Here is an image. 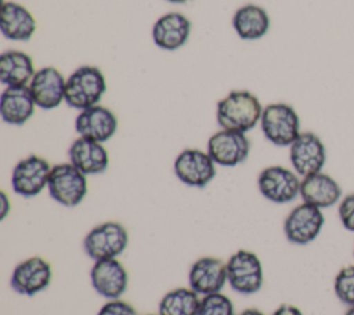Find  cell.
<instances>
[{
  "mask_svg": "<svg viewBox=\"0 0 354 315\" xmlns=\"http://www.w3.org/2000/svg\"><path fill=\"white\" fill-rule=\"evenodd\" d=\"M263 108L253 93L232 90L217 102L216 120L220 128L246 134L260 123Z\"/></svg>",
  "mask_w": 354,
  "mask_h": 315,
  "instance_id": "cell-1",
  "label": "cell"
},
{
  "mask_svg": "<svg viewBox=\"0 0 354 315\" xmlns=\"http://www.w3.org/2000/svg\"><path fill=\"white\" fill-rule=\"evenodd\" d=\"M105 93L106 79L94 65H82L66 77L65 104L79 112L100 105Z\"/></svg>",
  "mask_w": 354,
  "mask_h": 315,
  "instance_id": "cell-2",
  "label": "cell"
},
{
  "mask_svg": "<svg viewBox=\"0 0 354 315\" xmlns=\"http://www.w3.org/2000/svg\"><path fill=\"white\" fill-rule=\"evenodd\" d=\"M260 128L264 138L277 146H290L300 135V117L296 109L285 102H272L263 108Z\"/></svg>",
  "mask_w": 354,
  "mask_h": 315,
  "instance_id": "cell-3",
  "label": "cell"
},
{
  "mask_svg": "<svg viewBox=\"0 0 354 315\" xmlns=\"http://www.w3.org/2000/svg\"><path fill=\"white\" fill-rule=\"evenodd\" d=\"M47 191L53 200L65 207H75L87 195V175L72 163H58L51 167Z\"/></svg>",
  "mask_w": 354,
  "mask_h": 315,
  "instance_id": "cell-4",
  "label": "cell"
},
{
  "mask_svg": "<svg viewBox=\"0 0 354 315\" xmlns=\"http://www.w3.org/2000/svg\"><path fill=\"white\" fill-rule=\"evenodd\" d=\"M127 245V229L116 221H105L93 227L83 239V250L93 261L118 258Z\"/></svg>",
  "mask_w": 354,
  "mask_h": 315,
  "instance_id": "cell-5",
  "label": "cell"
},
{
  "mask_svg": "<svg viewBox=\"0 0 354 315\" xmlns=\"http://www.w3.org/2000/svg\"><path fill=\"white\" fill-rule=\"evenodd\" d=\"M227 283L239 294H254L264 283L263 264L259 256L250 250H236L225 262Z\"/></svg>",
  "mask_w": 354,
  "mask_h": 315,
  "instance_id": "cell-6",
  "label": "cell"
},
{
  "mask_svg": "<svg viewBox=\"0 0 354 315\" xmlns=\"http://www.w3.org/2000/svg\"><path fill=\"white\" fill-rule=\"evenodd\" d=\"M301 178L283 166H268L257 175V188L264 199L275 204L293 202L300 196Z\"/></svg>",
  "mask_w": 354,
  "mask_h": 315,
  "instance_id": "cell-7",
  "label": "cell"
},
{
  "mask_svg": "<svg viewBox=\"0 0 354 315\" xmlns=\"http://www.w3.org/2000/svg\"><path fill=\"white\" fill-rule=\"evenodd\" d=\"M51 164L39 155H29L18 160L11 171V188L22 198H35L47 188Z\"/></svg>",
  "mask_w": 354,
  "mask_h": 315,
  "instance_id": "cell-8",
  "label": "cell"
},
{
  "mask_svg": "<svg viewBox=\"0 0 354 315\" xmlns=\"http://www.w3.org/2000/svg\"><path fill=\"white\" fill-rule=\"evenodd\" d=\"M325 224V217L321 209L308 204L300 203L295 206L283 221V233L288 242L304 246L314 242Z\"/></svg>",
  "mask_w": 354,
  "mask_h": 315,
  "instance_id": "cell-9",
  "label": "cell"
},
{
  "mask_svg": "<svg viewBox=\"0 0 354 315\" xmlns=\"http://www.w3.org/2000/svg\"><path fill=\"white\" fill-rule=\"evenodd\" d=\"M216 166L207 151L187 148L176 156L173 171L184 185L205 188L216 177Z\"/></svg>",
  "mask_w": 354,
  "mask_h": 315,
  "instance_id": "cell-10",
  "label": "cell"
},
{
  "mask_svg": "<svg viewBox=\"0 0 354 315\" xmlns=\"http://www.w3.org/2000/svg\"><path fill=\"white\" fill-rule=\"evenodd\" d=\"M289 160L293 171L304 178L322 171L326 163V148L313 131H301L289 146Z\"/></svg>",
  "mask_w": 354,
  "mask_h": 315,
  "instance_id": "cell-11",
  "label": "cell"
},
{
  "mask_svg": "<svg viewBox=\"0 0 354 315\" xmlns=\"http://www.w3.org/2000/svg\"><path fill=\"white\" fill-rule=\"evenodd\" d=\"M207 153L217 166L235 167L250 153V141L245 133L220 128L207 140Z\"/></svg>",
  "mask_w": 354,
  "mask_h": 315,
  "instance_id": "cell-12",
  "label": "cell"
},
{
  "mask_svg": "<svg viewBox=\"0 0 354 315\" xmlns=\"http://www.w3.org/2000/svg\"><path fill=\"white\" fill-rule=\"evenodd\" d=\"M51 278L53 269L48 261L33 256L15 265L11 272L10 286L21 296L33 297L48 287Z\"/></svg>",
  "mask_w": 354,
  "mask_h": 315,
  "instance_id": "cell-13",
  "label": "cell"
},
{
  "mask_svg": "<svg viewBox=\"0 0 354 315\" xmlns=\"http://www.w3.org/2000/svg\"><path fill=\"white\" fill-rule=\"evenodd\" d=\"M66 79L54 66H43L36 70L28 87L37 108L51 111L65 102Z\"/></svg>",
  "mask_w": 354,
  "mask_h": 315,
  "instance_id": "cell-14",
  "label": "cell"
},
{
  "mask_svg": "<svg viewBox=\"0 0 354 315\" xmlns=\"http://www.w3.org/2000/svg\"><path fill=\"white\" fill-rule=\"evenodd\" d=\"M90 283L93 289L106 300L120 298L129 285V275L124 265L118 258L98 260L90 269Z\"/></svg>",
  "mask_w": 354,
  "mask_h": 315,
  "instance_id": "cell-15",
  "label": "cell"
},
{
  "mask_svg": "<svg viewBox=\"0 0 354 315\" xmlns=\"http://www.w3.org/2000/svg\"><path fill=\"white\" fill-rule=\"evenodd\" d=\"M227 283L225 262L217 257H201L194 261L188 271V287L201 297L220 293Z\"/></svg>",
  "mask_w": 354,
  "mask_h": 315,
  "instance_id": "cell-16",
  "label": "cell"
},
{
  "mask_svg": "<svg viewBox=\"0 0 354 315\" xmlns=\"http://www.w3.org/2000/svg\"><path fill=\"white\" fill-rule=\"evenodd\" d=\"M191 28V21L184 14L177 11L166 12L152 26V41L160 50L176 51L188 43Z\"/></svg>",
  "mask_w": 354,
  "mask_h": 315,
  "instance_id": "cell-17",
  "label": "cell"
},
{
  "mask_svg": "<svg viewBox=\"0 0 354 315\" xmlns=\"http://www.w3.org/2000/svg\"><path fill=\"white\" fill-rule=\"evenodd\" d=\"M75 130L79 137L104 144L115 135L118 130V117L106 106L95 105L77 113L75 119Z\"/></svg>",
  "mask_w": 354,
  "mask_h": 315,
  "instance_id": "cell-18",
  "label": "cell"
},
{
  "mask_svg": "<svg viewBox=\"0 0 354 315\" xmlns=\"http://www.w3.org/2000/svg\"><path fill=\"white\" fill-rule=\"evenodd\" d=\"M68 160L86 175L102 174L109 166V155L104 144L77 137L68 148Z\"/></svg>",
  "mask_w": 354,
  "mask_h": 315,
  "instance_id": "cell-19",
  "label": "cell"
},
{
  "mask_svg": "<svg viewBox=\"0 0 354 315\" xmlns=\"http://www.w3.org/2000/svg\"><path fill=\"white\" fill-rule=\"evenodd\" d=\"M300 198L304 203L324 210L337 204L343 198V191L332 175L319 171L301 178Z\"/></svg>",
  "mask_w": 354,
  "mask_h": 315,
  "instance_id": "cell-20",
  "label": "cell"
},
{
  "mask_svg": "<svg viewBox=\"0 0 354 315\" xmlns=\"http://www.w3.org/2000/svg\"><path fill=\"white\" fill-rule=\"evenodd\" d=\"M36 108L28 86H7L0 94V117L6 124H25Z\"/></svg>",
  "mask_w": 354,
  "mask_h": 315,
  "instance_id": "cell-21",
  "label": "cell"
},
{
  "mask_svg": "<svg viewBox=\"0 0 354 315\" xmlns=\"http://www.w3.org/2000/svg\"><path fill=\"white\" fill-rule=\"evenodd\" d=\"M33 14L19 3L3 1L0 11V32L11 41H28L36 32Z\"/></svg>",
  "mask_w": 354,
  "mask_h": 315,
  "instance_id": "cell-22",
  "label": "cell"
},
{
  "mask_svg": "<svg viewBox=\"0 0 354 315\" xmlns=\"http://www.w3.org/2000/svg\"><path fill=\"white\" fill-rule=\"evenodd\" d=\"M231 25L239 39L254 41L263 39L268 33L271 19L263 7L249 3L234 12Z\"/></svg>",
  "mask_w": 354,
  "mask_h": 315,
  "instance_id": "cell-23",
  "label": "cell"
},
{
  "mask_svg": "<svg viewBox=\"0 0 354 315\" xmlns=\"http://www.w3.org/2000/svg\"><path fill=\"white\" fill-rule=\"evenodd\" d=\"M35 73V64L29 54L8 50L0 55V82L3 86H28Z\"/></svg>",
  "mask_w": 354,
  "mask_h": 315,
  "instance_id": "cell-24",
  "label": "cell"
},
{
  "mask_svg": "<svg viewBox=\"0 0 354 315\" xmlns=\"http://www.w3.org/2000/svg\"><path fill=\"white\" fill-rule=\"evenodd\" d=\"M201 307L199 294L191 287L169 290L159 301V315H198Z\"/></svg>",
  "mask_w": 354,
  "mask_h": 315,
  "instance_id": "cell-25",
  "label": "cell"
},
{
  "mask_svg": "<svg viewBox=\"0 0 354 315\" xmlns=\"http://www.w3.org/2000/svg\"><path fill=\"white\" fill-rule=\"evenodd\" d=\"M333 292L336 298L347 307L354 305V264L343 267L335 276Z\"/></svg>",
  "mask_w": 354,
  "mask_h": 315,
  "instance_id": "cell-26",
  "label": "cell"
},
{
  "mask_svg": "<svg viewBox=\"0 0 354 315\" xmlns=\"http://www.w3.org/2000/svg\"><path fill=\"white\" fill-rule=\"evenodd\" d=\"M198 315H235V308L230 297L220 292L201 297Z\"/></svg>",
  "mask_w": 354,
  "mask_h": 315,
  "instance_id": "cell-27",
  "label": "cell"
},
{
  "mask_svg": "<svg viewBox=\"0 0 354 315\" xmlns=\"http://www.w3.org/2000/svg\"><path fill=\"white\" fill-rule=\"evenodd\" d=\"M337 216L343 228L354 233V192L340 199L337 203Z\"/></svg>",
  "mask_w": 354,
  "mask_h": 315,
  "instance_id": "cell-28",
  "label": "cell"
},
{
  "mask_svg": "<svg viewBox=\"0 0 354 315\" xmlns=\"http://www.w3.org/2000/svg\"><path fill=\"white\" fill-rule=\"evenodd\" d=\"M97 315H137V311L129 303L115 298L108 300L97 312Z\"/></svg>",
  "mask_w": 354,
  "mask_h": 315,
  "instance_id": "cell-29",
  "label": "cell"
},
{
  "mask_svg": "<svg viewBox=\"0 0 354 315\" xmlns=\"http://www.w3.org/2000/svg\"><path fill=\"white\" fill-rule=\"evenodd\" d=\"M271 315H304L301 309L292 304H281Z\"/></svg>",
  "mask_w": 354,
  "mask_h": 315,
  "instance_id": "cell-30",
  "label": "cell"
},
{
  "mask_svg": "<svg viewBox=\"0 0 354 315\" xmlns=\"http://www.w3.org/2000/svg\"><path fill=\"white\" fill-rule=\"evenodd\" d=\"M10 199L4 191L0 192V220H4L10 211Z\"/></svg>",
  "mask_w": 354,
  "mask_h": 315,
  "instance_id": "cell-31",
  "label": "cell"
},
{
  "mask_svg": "<svg viewBox=\"0 0 354 315\" xmlns=\"http://www.w3.org/2000/svg\"><path fill=\"white\" fill-rule=\"evenodd\" d=\"M238 315H266V314L261 312L260 309H256V308H248V309L242 311V312L238 314Z\"/></svg>",
  "mask_w": 354,
  "mask_h": 315,
  "instance_id": "cell-32",
  "label": "cell"
},
{
  "mask_svg": "<svg viewBox=\"0 0 354 315\" xmlns=\"http://www.w3.org/2000/svg\"><path fill=\"white\" fill-rule=\"evenodd\" d=\"M166 1L173 3V4H185V3H188V1H191V0H166Z\"/></svg>",
  "mask_w": 354,
  "mask_h": 315,
  "instance_id": "cell-33",
  "label": "cell"
},
{
  "mask_svg": "<svg viewBox=\"0 0 354 315\" xmlns=\"http://www.w3.org/2000/svg\"><path fill=\"white\" fill-rule=\"evenodd\" d=\"M344 315H354V305L347 307V311H346V314H344Z\"/></svg>",
  "mask_w": 354,
  "mask_h": 315,
  "instance_id": "cell-34",
  "label": "cell"
},
{
  "mask_svg": "<svg viewBox=\"0 0 354 315\" xmlns=\"http://www.w3.org/2000/svg\"><path fill=\"white\" fill-rule=\"evenodd\" d=\"M147 315H159V314H147Z\"/></svg>",
  "mask_w": 354,
  "mask_h": 315,
  "instance_id": "cell-35",
  "label": "cell"
},
{
  "mask_svg": "<svg viewBox=\"0 0 354 315\" xmlns=\"http://www.w3.org/2000/svg\"><path fill=\"white\" fill-rule=\"evenodd\" d=\"M353 256H354V251H353Z\"/></svg>",
  "mask_w": 354,
  "mask_h": 315,
  "instance_id": "cell-36",
  "label": "cell"
}]
</instances>
